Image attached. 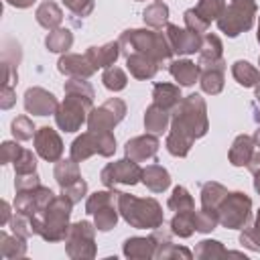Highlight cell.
Segmentation results:
<instances>
[{"instance_id":"obj_1","label":"cell","mask_w":260,"mask_h":260,"mask_svg":"<svg viewBox=\"0 0 260 260\" xmlns=\"http://www.w3.org/2000/svg\"><path fill=\"white\" fill-rule=\"evenodd\" d=\"M181 67L177 69V67H173V73L181 79V83H193V79H195V75H197V69L193 67V63H189V61H185V63H179Z\"/></svg>"}]
</instances>
